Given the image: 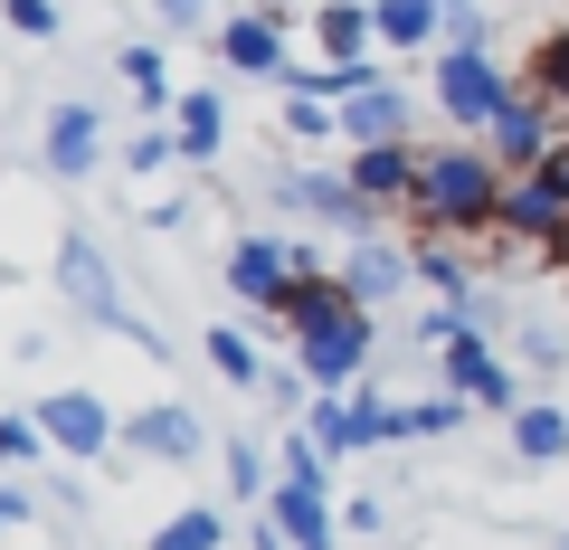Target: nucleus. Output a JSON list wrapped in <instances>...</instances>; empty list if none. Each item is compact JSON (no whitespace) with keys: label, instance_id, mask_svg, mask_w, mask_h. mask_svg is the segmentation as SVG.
<instances>
[{"label":"nucleus","instance_id":"nucleus-12","mask_svg":"<svg viewBox=\"0 0 569 550\" xmlns=\"http://www.w3.org/2000/svg\"><path fill=\"white\" fill-rule=\"evenodd\" d=\"M351 190H361L380 219H418V143H370V152H342Z\"/></svg>","mask_w":569,"mask_h":550},{"label":"nucleus","instance_id":"nucleus-14","mask_svg":"<svg viewBox=\"0 0 569 550\" xmlns=\"http://www.w3.org/2000/svg\"><path fill=\"white\" fill-rule=\"evenodd\" d=\"M408 266H418V286L437 294V304H466V294L485 286V247H466V238H427V228H408Z\"/></svg>","mask_w":569,"mask_h":550},{"label":"nucleus","instance_id":"nucleus-15","mask_svg":"<svg viewBox=\"0 0 569 550\" xmlns=\"http://www.w3.org/2000/svg\"><path fill=\"white\" fill-rule=\"evenodd\" d=\"M342 286H351V304H399L408 286H418V266H408V238H370V247H342Z\"/></svg>","mask_w":569,"mask_h":550},{"label":"nucleus","instance_id":"nucleus-22","mask_svg":"<svg viewBox=\"0 0 569 550\" xmlns=\"http://www.w3.org/2000/svg\"><path fill=\"white\" fill-rule=\"evenodd\" d=\"M313 48H323V67H351V58L380 48V29H370L361 0H323V10H313Z\"/></svg>","mask_w":569,"mask_h":550},{"label":"nucleus","instance_id":"nucleus-40","mask_svg":"<svg viewBox=\"0 0 569 550\" xmlns=\"http://www.w3.org/2000/svg\"><path fill=\"white\" fill-rule=\"evenodd\" d=\"M162 10V29H209V0H152Z\"/></svg>","mask_w":569,"mask_h":550},{"label":"nucleus","instance_id":"nucleus-42","mask_svg":"<svg viewBox=\"0 0 569 550\" xmlns=\"http://www.w3.org/2000/svg\"><path fill=\"white\" fill-rule=\"evenodd\" d=\"M247 550H284V541H276V522H266V512H257V541H247Z\"/></svg>","mask_w":569,"mask_h":550},{"label":"nucleus","instance_id":"nucleus-28","mask_svg":"<svg viewBox=\"0 0 569 550\" xmlns=\"http://www.w3.org/2000/svg\"><path fill=\"white\" fill-rule=\"evenodd\" d=\"M276 484H305V493H332V456L313 447L305 428H284V447H276Z\"/></svg>","mask_w":569,"mask_h":550},{"label":"nucleus","instance_id":"nucleus-6","mask_svg":"<svg viewBox=\"0 0 569 550\" xmlns=\"http://www.w3.org/2000/svg\"><path fill=\"white\" fill-rule=\"evenodd\" d=\"M39 428H48V456H67V466H104V456L123 447V418L96 399V389H48Z\"/></svg>","mask_w":569,"mask_h":550},{"label":"nucleus","instance_id":"nucleus-31","mask_svg":"<svg viewBox=\"0 0 569 550\" xmlns=\"http://www.w3.org/2000/svg\"><path fill=\"white\" fill-rule=\"evenodd\" d=\"M257 493H276L266 484V447L257 437H228V503H257Z\"/></svg>","mask_w":569,"mask_h":550},{"label":"nucleus","instance_id":"nucleus-17","mask_svg":"<svg viewBox=\"0 0 569 550\" xmlns=\"http://www.w3.org/2000/svg\"><path fill=\"white\" fill-rule=\"evenodd\" d=\"M512 77H522V96L569 133V20H560V29H541V39L522 48V67H512Z\"/></svg>","mask_w":569,"mask_h":550},{"label":"nucleus","instance_id":"nucleus-35","mask_svg":"<svg viewBox=\"0 0 569 550\" xmlns=\"http://www.w3.org/2000/svg\"><path fill=\"white\" fill-rule=\"evenodd\" d=\"M456 323H466V332H493V342H503V294H493V286H475L466 304H456Z\"/></svg>","mask_w":569,"mask_h":550},{"label":"nucleus","instance_id":"nucleus-5","mask_svg":"<svg viewBox=\"0 0 569 550\" xmlns=\"http://www.w3.org/2000/svg\"><path fill=\"white\" fill-rule=\"evenodd\" d=\"M389 418H399V399L361 380V389H323V399H313V418H305V437L342 466V456H361V447H389Z\"/></svg>","mask_w":569,"mask_h":550},{"label":"nucleus","instance_id":"nucleus-3","mask_svg":"<svg viewBox=\"0 0 569 550\" xmlns=\"http://www.w3.org/2000/svg\"><path fill=\"white\" fill-rule=\"evenodd\" d=\"M58 294L86 313V323H104V332H123L133 351L171 361V342H162V332H152V323L133 313V294H123V276L104 266V247H96V238H58Z\"/></svg>","mask_w":569,"mask_h":550},{"label":"nucleus","instance_id":"nucleus-34","mask_svg":"<svg viewBox=\"0 0 569 550\" xmlns=\"http://www.w3.org/2000/svg\"><path fill=\"white\" fill-rule=\"evenodd\" d=\"M0 20H10V29H20V39H58V0H0Z\"/></svg>","mask_w":569,"mask_h":550},{"label":"nucleus","instance_id":"nucleus-4","mask_svg":"<svg viewBox=\"0 0 569 550\" xmlns=\"http://www.w3.org/2000/svg\"><path fill=\"white\" fill-rule=\"evenodd\" d=\"M437 370H447V389L456 399H475L485 408V418H522V370L503 361V342H493V332H456L447 351H437Z\"/></svg>","mask_w":569,"mask_h":550},{"label":"nucleus","instance_id":"nucleus-44","mask_svg":"<svg viewBox=\"0 0 569 550\" xmlns=\"http://www.w3.org/2000/svg\"><path fill=\"white\" fill-rule=\"evenodd\" d=\"M560 550H569V541H560Z\"/></svg>","mask_w":569,"mask_h":550},{"label":"nucleus","instance_id":"nucleus-11","mask_svg":"<svg viewBox=\"0 0 569 550\" xmlns=\"http://www.w3.org/2000/svg\"><path fill=\"white\" fill-rule=\"evenodd\" d=\"M560 143H569V133H560V123H550L531 96H512L503 114L485 123V152L503 162V181H531V171H550V152H560Z\"/></svg>","mask_w":569,"mask_h":550},{"label":"nucleus","instance_id":"nucleus-8","mask_svg":"<svg viewBox=\"0 0 569 550\" xmlns=\"http://www.w3.org/2000/svg\"><path fill=\"white\" fill-rule=\"evenodd\" d=\"M39 171L48 181H96L104 171V114L86 96H67V104L39 114Z\"/></svg>","mask_w":569,"mask_h":550},{"label":"nucleus","instance_id":"nucleus-19","mask_svg":"<svg viewBox=\"0 0 569 550\" xmlns=\"http://www.w3.org/2000/svg\"><path fill=\"white\" fill-rule=\"evenodd\" d=\"M266 522H276L284 550H332V541H342L332 493H305V484H276V493H266Z\"/></svg>","mask_w":569,"mask_h":550},{"label":"nucleus","instance_id":"nucleus-16","mask_svg":"<svg viewBox=\"0 0 569 550\" xmlns=\"http://www.w3.org/2000/svg\"><path fill=\"white\" fill-rule=\"evenodd\" d=\"M219 58L238 67V77H295V67H284V20H276V10H238V20H219Z\"/></svg>","mask_w":569,"mask_h":550},{"label":"nucleus","instance_id":"nucleus-9","mask_svg":"<svg viewBox=\"0 0 569 550\" xmlns=\"http://www.w3.org/2000/svg\"><path fill=\"white\" fill-rule=\"evenodd\" d=\"M276 200L305 209V219H323V228H342V247H370V238H380V209L351 190V171H284Z\"/></svg>","mask_w":569,"mask_h":550},{"label":"nucleus","instance_id":"nucleus-38","mask_svg":"<svg viewBox=\"0 0 569 550\" xmlns=\"http://www.w3.org/2000/svg\"><path fill=\"white\" fill-rule=\"evenodd\" d=\"M142 219L162 228V238H181V228H190V219H200V200H152V209H142Z\"/></svg>","mask_w":569,"mask_h":550},{"label":"nucleus","instance_id":"nucleus-7","mask_svg":"<svg viewBox=\"0 0 569 550\" xmlns=\"http://www.w3.org/2000/svg\"><path fill=\"white\" fill-rule=\"evenodd\" d=\"M295 286H305V276H295V247H284V238H266V228H247V238L228 247V294H238L247 313H276V323H284V304H295Z\"/></svg>","mask_w":569,"mask_h":550},{"label":"nucleus","instance_id":"nucleus-21","mask_svg":"<svg viewBox=\"0 0 569 550\" xmlns=\"http://www.w3.org/2000/svg\"><path fill=\"white\" fill-rule=\"evenodd\" d=\"M503 437L522 466H569V408L560 399H531L522 418H503Z\"/></svg>","mask_w":569,"mask_h":550},{"label":"nucleus","instance_id":"nucleus-39","mask_svg":"<svg viewBox=\"0 0 569 550\" xmlns=\"http://www.w3.org/2000/svg\"><path fill=\"white\" fill-rule=\"evenodd\" d=\"M447 48H493V29H485V10H456V20H447Z\"/></svg>","mask_w":569,"mask_h":550},{"label":"nucleus","instance_id":"nucleus-29","mask_svg":"<svg viewBox=\"0 0 569 550\" xmlns=\"http://www.w3.org/2000/svg\"><path fill=\"white\" fill-rule=\"evenodd\" d=\"M284 143H342V104H323V96H284Z\"/></svg>","mask_w":569,"mask_h":550},{"label":"nucleus","instance_id":"nucleus-32","mask_svg":"<svg viewBox=\"0 0 569 550\" xmlns=\"http://www.w3.org/2000/svg\"><path fill=\"white\" fill-rule=\"evenodd\" d=\"M39 456H48L39 408H10V418H0V466H39Z\"/></svg>","mask_w":569,"mask_h":550},{"label":"nucleus","instance_id":"nucleus-43","mask_svg":"<svg viewBox=\"0 0 569 550\" xmlns=\"http://www.w3.org/2000/svg\"><path fill=\"white\" fill-rule=\"evenodd\" d=\"M437 10H447V20H456V10H475V0H437Z\"/></svg>","mask_w":569,"mask_h":550},{"label":"nucleus","instance_id":"nucleus-26","mask_svg":"<svg viewBox=\"0 0 569 550\" xmlns=\"http://www.w3.org/2000/svg\"><path fill=\"white\" fill-rule=\"evenodd\" d=\"M114 77H123V96L152 104V114L181 104V96H171V58H162V48H114Z\"/></svg>","mask_w":569,"mask_h":550},{"label":"nucleus","instance_id":"nucleus-18","mask_svg":"<svg viewBox=\"0 0 569 550\" xmlns=\"http://www.w3.org/2000/svg\"><path fill=\"white\" fill-rule=\"evenodd\" d=\"M408 123H418L408 86H370V96H351V104H342V152H370V143H408Z\"/></svg>","mask_w":569,"mask_h":550},{"label":"nucleus","instance_id":"nucleus-13","mask_svg":"<svg viewBox=\"0 0 569 550\" xmlns=\"http://www.w3.org/2000/svg\"><path fill=\"white\" fill-rule=\"evenodd\" d=\"M123 447H133V456H152V466H200L209 428H200V408L162 399V408H142V418H123Z\"/></svg>","mask_w":569,"mask_h":550},{"label":"nucleus","instance_id":"nucleus-37","mask_svg":"<svg viewBox=\"0 0 569 550\" xmlns=\"http://www.w3.org/2000/svg\"><path fill=\"white\" fill-rule=\"evenodd\" d=\"M389 522V493H351L342 503V531H380Z\"/></svg>","mask_w":569,"mask_h":550},{"label":"nucleus","instance_id":"nucleus-23","mask_svg":"<svg viewBox=\"0 0 569 550\" xmlns=\"http://www.w3.org/2000/svg\"><path fill=\"white\" fill-rule=\"evenodd\" d=\"M380 48H447V10L437 0H370Z\"/></svg>","mask_w":569,"mask_h":550},{"label":"nucleus","instance_id":"nucleus-30","mask_svg":"<svg viewBox=\"0 0 569 550\" xmlns=\"http://www.w3.org/2000/svg\"><path fill=\"white\" fill-rule=\"evenodd\" d=\"M181 162V143H171V123H142V133H123V171L133 181H152V171Z\"/></svg>","mask_w":569,"mask_h":550},{"label":"nucleus","instance_id":"nucleus-2","mask_svg":"<svg viewBox=\"0 0 569 550\" xmlns=\"http://www.w3.org/2000/svg\"><path fill=\"white\" fill-rule=\"evenodd\" d=\"M512 96H522V77H512L493 48H437V67H427V104H437L466 143H485V123L503 114Z\"/></svg>","mask_w":569,"mask_h":550},{"label":"nucleus","instance_id":"nucleus-24","mask_svg":"<svg viewBox=\"0 0 569 550\" xmlns=\"http://www.w3.org/2000/svg\"><path fill=\"white\" fill-rule=\"evenodd\" d=\"M475 418V399H456V389H437V399H399V418H389V447H427V437H456Z\"/></svg>","mask_w":569,"mask_h":550},{"label":"nucleus","instance_id":"nucleus-10","mask_svg":"<svg viewBox=\"0 0 569 550\" xmlns=\"http://www.w3.org/2000/svg\"><path fill=\"white\" fill-rule=\"evenodd\" d=\"M493 238H503V257H550V247L569 238V200L550 190V171H531V181L503 190V219H493Z\"/></svg>","mask_w":569,"mask_h":550},{"label":"nucleus","instance_id":"nucleus-33","mask_svg":"<svg viewBox=\"0 0 569 550\" xmlns=\"http://www.w3.org/2000/svg\"><path fill=\"white\" fill-rule=\"evenodd\" d=\"M512 351H522V370H541V380H550V370H569V342L550 323H522V342H512Z\"/></svg>","mask_w":569,"mask_h":550},{"label":"nucleus","instance_id":"nucleus-20","mask_svg":"<svg viewBox=\"0 0 569 550\" xmlns=\"http://www.w3.org/2000/svg\"><path fill=\"white\" fill-rule=\"evenodd\" d=\"M171 143H181L190 171H209V162L228 152V104H219V86H190V96L171 104Z\"/></svg>","mask_w":569,"mask_h":550},{"label":"nucleus","instance_id":"nucleus-36","mask_svg":"<svg viewBox=\"0 0 569 550\" xmlns=\"http://www.w3.org/2000/svg\"><path fill=\"white\" fill-rule=\"evenodd\" d=\"M29 522H39V493H29V484H0V541L29 531Z\"/></svg>","mask_w":569,"mask_h":550},{"label":"nucleus","instance_id":"nucleus-1","mask_svg":"<svg viewBox=\"0 0 569 550\" xmlns=\"http://www.w3.org/2000/svg\"><path fill=\"white\" fill-rule=\"evenodd\" d=\"M503 190H512V181H503V162H493L485 143H466V133H447V143H418V219H408V228L485 247L493 219H503Z\"/></svg>","mask_w":569,"mask_h":550},{"label":"nucleus","instance_id":"nucleus-25","mask_svg":"<svg viewBox=\"0 0 569 550\" xmlns=\"http://www.w3.org/2000/svg\"><path fill=\"white\" fill-rule=\"evenodd\" d=\"M200 351H209V370H219L228 389H247V399H257V389H266V370H276V361H266V351L247 342L238 323H219V332H200Z\"/></svg>","mask_w":569,"mask_h":550},{"label":"nucleus","instance_id":"nucleus-27","mask_svg":"<svg viewBox=\"0 0 569 550\" xmlns=\"http://www.w3.org/2000/svg\"><path fill=\"white\" fill-rule=\"evenodd\" d=\"M142 550H228V512L219 503H190V512H171Z\"/></svg>","mask_w":569,"mask_h":550},{"label":"nucleus","instance_id":"nucleus-41","mask_svg":"<svg viewBox=\"0 0 569 550\" xmlns=\"http://www.w3.org/2000/svg\"><path fill=\"white\" fill-rule=\"evenodd\" d=\"M541 266H550V276H560V286H569V238H560V247H550V257H541Z\"/></svg>","mask_w":569,"mask_h":550}]
</instances>
